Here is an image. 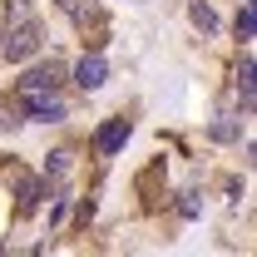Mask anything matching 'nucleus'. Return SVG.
<instances>
[{
    "mask_svg": "<svg viewBox=\"0 0 257 257\" xmlns=\"http://www.w3.org/2000/svg\"><path fill=\"white\" fill-rule=\"evenodd\" d=\"M35 50H40V25H35V20L10 25V30H5V40H0V55H5V60H30Z\"/></svg>",
    "mask_w": 257,
    "mask_h": 257,
    "instance_id": "f257e3e1",
    "label": "nucleus"
},
{
    "mask_svg": "<svg viewBox=\"0 0 257 257\" xmlns=\"http://www.w3.org/2000/svg\"><path fill=\"white\" fill-rule=\"evenodd\" d=\"M25 119H40V124H60L64 119V99L55 89H45V94H25Z\"/></svg>",
    "mask_w": 257,
    "mask_h": 257,
    "instance_id": "f03ea898",
    "label": "nucleus"
},
{
    "mask_svg": "<svg viewBox=\"0 0 257 257\" xmlns=\"http://www.w3.org/2000/svg\"><path fill=\"white\" fill-rule=\"evenodd\" d=\"M104 79H109V64L99 60V55H84V60L74 64V84L79 89H99Z\"/></svg>",
    "mask_w": 257,
    "mask_h": 257,
    "instance_id": "7ed1b4c3",
    "label": "nucleus"
},
{
    "mask_svg": "<svg viewBox=\"0 0 257 257\" xmlns=\"http://www.w3.org/2000/svg\"><path fill=\"white\" fill-rule=\"evenodd\" d=\"M124 144H128V119H109V124L94 134V149H99V154H119Z\"/></svg>",
    "mask_w": 257,
    "mask_h": 257,
    "instance_id": "20e7f679",
    "label": "nucleus"
},
{
    "mask_svg": "<svg viewBox=\"0 0 257 257\" xmlns=\"http://www.w3.org/2000/svg\"><path fill=\"white\" fill-rule=\"evenodd\" d=\"M55 84H60V69L45 64V69H30V74L20 79V94H45V89H55Z\"/></svg>",
    "mask_w": 257,
    "mask_h": 257,
    "instance_id": "39448f33",
    "label": "nucleus"
},
{
    "mask_svg": "<svg viewBox=\"0 0 257 257\" xmlns=\"http://www.w3.org/2000/svg\"><path fill=\"white\" fill-rule=\"evenodd\" d=\"M60 10L74 25H99V20H104V10H99L94 0H60Z\"/></svg>",
    "mask_w": 257,
    "mask_h": 257,
    "instance_id": "423d86ee",
    "label": "nucleus"
},
{
    "mask_svg": "<svg viewBox=\"0 0 257 257\" xmlns=\"http://www.w3.org/2000/svg\"><path fill=\"white\" fill-rule=\"evenodd\" d=\"M237 94H242V114H252V55H242L237 64Z\"/></svg>",
    "mask_w": 257,
    "mask_h": 257,
    "instance_id": "0eeeda50",
    "label": "nucleus"
},
{
    "mask_svg": "<svg viewBox=\"0 0 257 257\" xmlns=\"http://www.w3.org/2000/svg\"><path fill=\"white\" fill-rule=\"evenodd\" d=\"M193 25H198V30H218V15H213V5H203V0H193Z\"/></svg>",
    "mask_w": 257,
    "mask_h": 257,
    "instance_id": "6e6552de",
    "label": "nucleus"
},
{
    "mask_svg": "<svg viewBox=\"0 0 257 257\" xmlns=\"http://www.w3.org/2000/svg\"><path fill=\"white\" fill-rule=\"evenodd\" d=\"M10 128H20V109L10 99H0V134H10Z\"/></svg>",
    "mask_w": 257,
    "mask_h": 257,
    "instance_id": "1a4fd4ad",
    "label": "nucleus"
},
{
    "mask_svg": "<svg viewBox=\"0 0 257 257\" xmlns=\"http://www.w3.org/2000/svg\"><path fill=\"white\" fill-rule=\"evenodd\" d=\"M252 0H242V10H237V35H242V40H252Z\"/></svg>",
    "mask_w": 257,
    "mask_h": 257,
    "instance_id": "9d476101",
    "label": "nucleus"
},
{
    "mask_svg": "<svg viewBox=\"0 0 257 257\" xmlns=\"http://www.w3.org/2000/svg\"><path fill=\"white\" fill-rule=\"evenodd\" d=\"M213 139H237V124H232V114H223V119H218V124H213Z\"/></svg>",
    "mask_w": 257,
    "mask_h": 257,
    "instance_id": "9b49d317",
    "label": "nucleus"
},
{
    "mask_svg": "<svg viewBox=\"0 0 257 257\" xmlns=\"http://www.w3.org/2000/svg\"><path fill=\"white\" fill-rule=\"evenodd\" d=\"M64 173H69V154H55V159H50V178H64Z\"/></svg>",
    "mask_w": 257,
    "mask_h": 257,
    "instance_id": "f8f14e48",
    "label": "nucleus"
},
{
    "mask_svg": "<svg viewBox=\"0 0 257 257\" xmlns=\"http://www.w3.org/2000/svg\"><path fill=\"white\" fill-rule=\"evenodd\" d=\"M10 20H15V25L30 20V0H10Z\"/></svg>",
    "mask_w": 257,
    "mask_h": 257,
    "instance_id": "ddd939ff",
    "label": "nucleus"
},
{
    "mask_svg": "<svg viewBox=\"0 0 257 257\" xmlns=\"http://www.w3.org/2000/svg\"><path fill=\"white\" fill-rule=\"evenodd\" d=\"M0 257H5V247H0Z\"/></svg>",
    "mask_w": 257,
    "mask_h": 257,
    "instance_id": "4468645a",
    "label": "nucleus"
}]
</instances>
